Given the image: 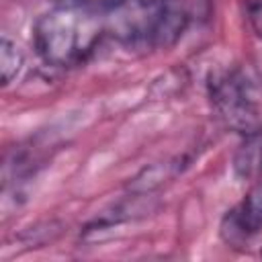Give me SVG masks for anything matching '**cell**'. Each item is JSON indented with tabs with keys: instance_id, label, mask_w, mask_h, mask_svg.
I'll list each match as a JSON object with an SVG mask.
<instances>
[{
	"instance_id": "obj_1",
	"label": "cell",
	"mask_w": 262,
	"mask_h": 262,
	"mask_svg": "<svg viewBox=\"0 0 262 262\" xmlns=\"http://www.w3.org/2000/svg\"><path fill=\"white\" fill-rule=\"evenodd\" d=\"M104 33L98 14L57 6L45 12L33 29L39 57L53 68H74L88 59Z\"/></svg>"
},
{
	"instance_id": "obj_2",
	"label": "cell",
	"mask_w": 262,
	"mask_h": 262,
	"mask_svg": "<svg viewBox=\"0 0 262 262\" xmlns=\"http://www.w3.org/2000/svg\"><path fill=\"white\" fill-rule=\"evenodd\" d=\"M211 102L233 131L256 135L262 129V82L252 68H233L211 82Z\"/></svg>"
},
{
	"instance_id": "obj_3",
	"label": "cell",
	"mask_w": 262,
	"mask_h": 262,
	"mask_svg": "<svg viewBox=\"0 0 262 262\" xmlns=\"http://www.w3.org/2000/svg\"><path fill=\"white\" fill-rule=\"evenodd\" d=\"M23 66V53L16 47L14 41L8 37H2L0 41V72H2V84H8L16 78Z\"/></svg>"
},
{
	"instance_id": "obj_4",
	"label": "cell",
	"mask_w": 262,
	"mask_h": 262,
	"mask_svg": "<svg viewBox=\"0 0 262 262\" xmlns=\"http://www.w3.org/2000/svg\"><path fill=\"white\" fill-rule=\"evenodd\" d=\"M57 6H68L76 10H84L90 14H108L115 10H121L123 6L129 4V0H55Z\"/></svg>"
},
{
	"instance_id": "obj_5",
	"label": "cell",
	"mask_w": 262,
	"mask_h": 262,
	"mask_svg": "<svg viewBox=\"0 0 262 262\" xmlns=\"http://www.w3.org/2000/svg\"><path fill=\"white\" fill-rule=\"evenodd\" d=\"M244 6H246V14L252 31L262 41V0H244Z\"/></svg>"
}]
</instances>
